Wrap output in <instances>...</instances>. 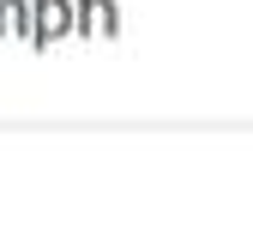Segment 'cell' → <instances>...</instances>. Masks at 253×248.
<instances>
[{
  "label": "cell",
  "mask_w": 253,
  "mask_h": 248,
  "mask_svg": "<svg viewBox=\"0 0 253 248\" xmlns=\"http://www.w3.org/2000/svg\"><path fill=\"white\" fill-rule=\"evenodd\" d=\"M42 30H37V37L48 43V37H60V30H67V6H60V0H48V6H42V18H37Z\"/></svg>",
  "instance_id": "6da1fadb"
}]
</instances>
